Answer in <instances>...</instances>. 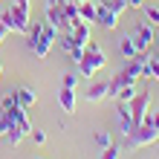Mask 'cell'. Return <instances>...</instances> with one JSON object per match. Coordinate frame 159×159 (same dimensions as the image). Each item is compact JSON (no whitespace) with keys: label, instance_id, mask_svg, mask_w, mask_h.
Instances as JSON below:
<instances>
[{"label":"cell","instance_id":"obj_3","mask_svg":"<svg viewBox=\"0 0 159 159\" xmlns=\"http://www.w3.org/2000/svg\"><path fill=\"white\" fill-rule=\"evenodd\" d=\"M58 26H52V23H43V32L38 35V38H35L29 46H32V52H35V58H46V55H49V49H52V43H55V38H58Z\"/></svg>","mask_w":159,"mask_h":159},{"label":"cell","instance_id":"obj_27","mask_svg":"<svg viewBox=\"0 0 159 159\" xmlns=\"http://www.w3.org/2000/svg\"><path fill=\"white\" fill-rule=\"evenodd\" d=\"M6 35H9V29H6L3 23H0V43H3V38H6Z\"/></svg>","mask_w":159,"mask_h":159},{"label":"cell","instance_id":"obj_1","mask_svg":"<svg viewBox=\"0 0 159 159\" xmlns=\"http://www.w3.org/2000/svg\"><path fill=\"white\" fill-rule=\"evenodd\" d=\"M107 64V55H104V49L101 46H96V43H87L84 46V55H81V61H78V70H81V75L84 78H93L96 75V70H101Z\"/></svg>","mask_w":159,"mask_h":159},{"label":"cell","instance_id":"obj_4","mask_svg":"<svg viewBox=\"0 0 159 159\" xmlns=\"http://www.w3.org/2000/svg\"><path fill=\"white\" fill-rule=\"evenodd\" d=\"M159 139V130L151 125V121H142L139 127H133L127 133V142H130V148H148V145H153Z\"/></svg>","mask_w":159,"mask_h":159},{"label":"cell","instance_id":"obj_11","mask_svg":"<svg viewBox=\"0 0 159 159\" xmlns=\"http://www.w3.org/2000/svg\"><path fill=\"white\" fill-rule=\"evenodd\" d=\"M58 104L64 113H75L78 110V98H75V90H70V87H61L58 90Z\"/></svg>","mask_w":159,"mask_h":159},{"label":"cell","instance_id":"obj_9","mask_svg":"<svg viewBox=\"0 0 159 159\" xmlns=\"http://www.w3.org/2000/svg\"><path fill=\"white\" fill-rule=\"evenodd\" d=\"M110 98V87L104 81H96V84H90L87 93H84V101H90V104H96V101H104Z\"/></svg>","mask_w":159,"mask_h":159},{"label":"cell","instance_id":"obj_7","mask_svg":"<svg viewBox=\"0 0 159 159\" xmlns=\"http://www.w3.org/2000/svg\"><path fill=\"white\" fill-rule=\"evenodd\" d=\"M70 38L75 46H87L90 43V23L75 17V20H70Z\"/></svg>","mask_w":159,"mask_h":159},{"label":"cell","instance_id":"obj_30","mask_svg":"<svg viewBox=\"0 0 159 159\" xmlns=\"http://www.w3.org/2000/svg\"><path fill=\"white\" fill-rule=\"evenodd\" d=\"M0 75H3V64H0Z\"/></svg>","mask_w":159,"mask_h":159},{"label":"cell","instance_id":"obj_10","mask_svg":"<svg viewBox=\"0 0 159 159\" xmlns=\"http://www.w3.org/2000/svg\"><path fill=\"white\" fill-rule=\"evenodd\" d=\"M46 23L58 26V29H70V20H67L64 6H46Z\"/></svg>","mask_w":159,"mask_h":159},{"label":"cell","instance_id":"obj_26","mask_svg":"<svg viewBox=\"0 0 159 159\" xmlns=\"http://www.w3.org/2000/svg\"><path fill=\"white\" fill-rule=\"evenodd\" d=\"M15 6H20V9H26V12H29V0H15Z\"/></svg>","mask_w":159,"mask_h":159},{"label":"cell","instance_id":"obj_23","mask_svg":"<svg viewBox=\"0 0 159 159\" xmlns=\"http://www.w3.org/2000/svg\"><path fill=\"white\" fill-rule=\"evenodd\" d=\"M75 84H78V78H75V75H72V72H70V75H64L61 87H70V90H75Z\"/></svg>","mask_w":159,"mask_h":159},{"label":"cell","instance_id":"obj_17","mask_svg":"<svg viewBox=\"0 0 159 159\" xmlns=\"http://www.w3.org/2000/svg\"><path fill=\"white\" fill-rule=\"evenodd\" d=\"M142 15H145V20L151 23L153 29H159V9H156V6H148V9H145Z\"/></svg>","mask_w":159,"mask_h":159},{"label":"cell","instance_id":"obj_13","mask_svg":"<svg viewBox=\"0 0 159 159\" xmlns=\"http://www.w3.org/2000/svg\"><path fill=\"white\" fill-rule=\"evenodd\" d=\"M96 12H98V3H93V0H84L78 3V17L87 23H96Z\"/></svg>","mask_w":159,"mask_h":159},{"label":"cell","instance_id":"obj_24","mask_svg":"<svg viewBox=\"0 0 159 159\" xmlns=\"http://www.w3.org/2000/svg\"><path fill=\"white\" fill-rule=\"evenodd\" d=\"M29 136L35 139V145H43V142H46V133H43V130H32Z\"/></svg>","mask_w":159,"mask_h":159},{"label":"cell","instance_id":"obj_20","mask_svg":"<svg viewBox=\"0 0 159 159\" xmlns=\"http://www.w3.org/2000/svg\"><path fill=\"white\" fill-rule=\"evenodd\" d=\"M107 6L113 9L116 15H121V12H125V9H127V0H107Z\"/></svg>","mask_w":159,"mask_h":159},{"label":"cell","instance_id":"obj_18","mask_svg":"<svg viewBox=\"0 0 159 159\" xmlns=\"http://www.w3.org/2000/svg\"><path fill=\"white\" fill-rule=\"evenodd\" d=\"M133 96H136V87H133V84H125V87L116 93V101H130Z\"/></svg>","mask_w":159,"mask_h":159},{"label":"cell","instance_id":"obj_5","mask_svg":"<svg viewBox=\"0 0 159 159\" xmlns=\"http://www.w3.org/2000/svg\"><path fill=\"white\" fill-rule=\"evenodd\" d=\"M127 104H130V125L139 127V125L145 121L148 110H151V93H136V96L130 98Z\"/></svg>","mask_w":159,"mask_h":159},{"label":"cell","instance_id":"obj_22","mask_svg":"<svg viewBox=\"0 0 159 159\" xmlns=\"http://www.w3.org/2000/svg\"><path fill=\"white\" fill-rule=\"evenodd\" d=\"M145 121H151V125L159 130V110H148V116H145Z\"/></svg>","mask_w":159,"mask_h":159},{"label":"cell","instance_id":"obj_8","mask_svg":"<svg viewBox=\"0 0 159 159\" xmlns=\"http://www.w3.org/2000/svg\"><path fill=\"white\" fill-rule=\"evenodd\" d=\"M96 23L101 26V29H116V26H119V15H116L107 3H101L98 12H96Z\"/></svg>","mask_w":159,"mask_h":159},{"label":"cell","instance_id":"obj_29","mask_svg":"<svg viewBox=\"0 0 159 159\" xmlns=\"http://www.w3.org/2000/svg\"><path fill=\"white\" fill-rule=\"evenodd\" d=\"M64 3H75L78 6V3H84V0H64Z\"/></svg>","mask_w":159,"mask_h":159},{"label":"cell","instance_id":"obj_15","mask_svg":"<svg viewBox=\"0 0 159 159\" xmlns=\"http://www.w3.org/2000/svg\"><path fill=\"white\" fill-rule=\"evenodd\" d=\"M15 98H17V104H20V107H32L35 101H38V96H35V90H26V87L15 90Z\"/></svg>","mask_w":159,"mask_h":159},{"label":"cell","instance_id":"obj_28","mask_svg":"<svg viewBox=\"0 0 159 159\" xmlns=\"http://www.w3.org/2000/svg\"><path fill=\"white\" fill-rule=\"evenodd\" d=\"M127 6H133V9H139V6H142V0H127Z\"/></svg>","mask_w":159,"mask_h":159},{"label":"cell","instance_id":"obj_14","mask_svg":"<svg viewBox=\"0 0 159 159\" xmlns=\"http://www.w3.org/2000/svg\"><path fill=\"white\" fill-rule=\"evenodd\" d=\"M119 49H121V55H125V58H133V55H139L136 43H133V35H121V38H119Z\"/></svg>","mask_w":159,"mask_h":159},{"label":"cell","instance_id":"obj_6","mask_svg":"<svg viewBox=\"0 0 159 159\" xmlns=\"http://www.w3.org/2000/svg\"><path fill=\"white\" fill-rule=\"evenodd\" d=\"M153 41H156V29H153V26L148 23V20L136 23V29H133V43H136V49H139V52H151Z\"/></svg>","mask_w":159,"mask_h":159},{"label":"cell","instance_id":"obj_16","mask_svg":"<svg viewBox=\"0 0 159 159\" xmlns=\"http://www.w3.org/2000/svg\"><path fill=\"white\" fill-rule=\"evenodd\" d=\"M145 78L159 81V55H156V58H151V52H148V61H145Z\"/></svg>","mask_w":159,"mask_h":159},{"label":"cell","instance_id":"obj_12","mask_svg":"<svg viewBox=\"0 0 159 159\" xmlns=\"http://www.w3.org/2000/svg\"><path fill=\"white\" fill-rule=\"evenodd\" d=\"M125 84H133V78H130L127 72L121 70V72H116V75L107 81V87H110V98H116V93H119L121 87H125Z\"/></svg>","mask_w":159,"mask_h":159},{"label":"cell","instance_id":"obj_21","mask_svg":"<svg viewBox=\"0 0 159 159\" xmlns=\"http://www.w3.org/2000/svg\"><path fill=\"white\" fill-rule=\"evenodd\" d=\"M119 153H121L119 148H116V145H110V148H104V153H101V159H119Z\"/></svg>","mask_w":159,"mask_h":159},{"label":"cell","instance_id":"obj_25","mask_svg":"<svg viewBox=\"0 0 159 159\" xmlns=\"http://www.w3.org/2000/svg\"><path fill=\"white\" fill-rule=\"evenodd\" d=\"M6 133H9V121H6V116H3V113H0V139H3Z\"/></svg>","mask_w":159,"mask_h":159},{"label":"cell","instance_id":"obj_2","mask_svg":"<svg viewBox=\"0 0 159 159\" xmlns=\"http://www.w3.org/2000/svg\"><path fill=\"white\" fill-rule=\"evenodd\" d=\"M0 23H3L9 32L26 35V32H29V26H32V17L20 6H9V9H3V15H0Z\"/></svg>","mask_w":159,"mask_h":159},{"label":"cell","instance_id":"obj_19","mask_svg":"<svg viewBox=\"0 0 159 159\" xmlns=\"http://www.w3.org/2000/svg\"><path fill=\"white\" fill-rule=\"evenodd\" d=\"M96 145L101 148V151H104V148H110V145H113V142H110V133H107V130H98V133H96Z\"/></svg>","mask_w":159,"mask_h":159}]
</instances>
